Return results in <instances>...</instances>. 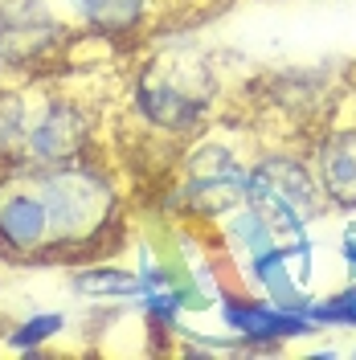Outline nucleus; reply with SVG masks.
I'll return each mask as SVG.
<instances>
[{
	"label": "nucleus",
	"mask_w": 356,
	"mask_h": 360,
	"mask_svg": "<svg viewBox=\"0 0 356 360\" xmlns=\"http://www.w3.org/2000/svg\"><path fill=\"white\" fill-rule=\"evenodd\" d=\"M340 258L356 270V225H348V229L340 233Z\"/></svg>",
	"instance_id": "12"
},
{
	"label": "nucleus",
	"mask_w": 356,
	"mask_h": 360,
	"mask_svg": "<svg viewBox=\"0 0 356 360\" xmlns=\"http://www.w3.org/2000/svg\"><path fill=\"white\" fill-rule=\"evenodd\" d=\"M0 344H4V332H0Z\"/></svg>",
	"instance_id": "14"
},
{
	"label": "nucleus",
	"mask_w": 356,
	"mask_h": 360,
	"mask_svg": "<svg viewBox=\"0 0 356 360\" xmlns=\"http://www.w3.org/2000/svg\"><path fill=\"white\" fill-rule=\"evenodd\" d=\"M312 319L319 328H356V283H348L344 291L315 299Z\"/></svg>",
	"instance_id": "11"
},
{
	"label": "nucleus",
	"mask_w": 356,
	"mask_h": 360,
	"mask_svg": "<svg viewBox=\"0 0 356 360\" xmlns=\"http://www.w3.org/2000/svg\"><path fill=\"white\" fill-rule=\"evenodd\" d=\"M70 287L82 299H139L144 295V278H139V270H127V266L82 262L70 274Z\"/></svg>",
	"instance_id": "9"
},
{
	"label": "nucleus",
	"mask_w": 356,
	"mask_h": 360,
	"mask_svg": "<svg viewBox=\"0 0 356 360\" xmlns=\"http://www.w3.org/2000/svg\"><path fill=\"white\" fill-rule=\"evenodd\" d=\"M58 13H66L94 37H127L148 25L156 0H62Z\"/></svg>",
	"instance_id": "8"
},
{
	"label": "nucleus",
	"mask_w": 356,
	"mask_h": 360,
	"mask_svg": "<svg viewBox=\"0 0 356 360\" xmlns=\"http://www.w3.org/2000/svg\"><path fill=\"white\" fill-rule=\"evenodd\" d=\"M312 172L332 209H356V127L332 131L315 143Z\"/></svg>",
	"instance_id": "7"
},
{
	"label": "nucleus",
	"mask_w": 356,
	"mask_h": 360,
	"mask_svg": "<svg viewBox=\"0 0 356 360\" xmlns=\"http://www.w3.org/2000/svg\"><path fill=\"white\" fill-rule=\"evenodd\" d=\"M0 66H8V21H4V8H0Z\"/></svg>",
	"instance_id": "13"
},
{
	"label": "nucleus",
	"mask_w": 356,
	"mask_h": 360,
	"mask_svg": "<svg viewBox=\"0 0 356 360\" xmlns=\"http://www.w3.org/2000/svg\"><path fill=\"white\" fill-rule=\"evenodd\" d=\"M222 319L234 336L246 340L250 352H270V348H279L283 340H303L319 328L312 315L283 311V307H274L270 299L267 303L254 299L250 291H225L222 295Z\"/></svg>",
	"instance_id": "6"
},
{
	"label": "nucleus",
	"mask_w": 356,
	"mask_h": 360,
	"mask_svg": "<svg viewBox=\"0 0 356 360\" xmlns=\"http://www.w3.org/2000/svg\"><path fill=\"white\" fill-rule=\"evenodd\" d=\"M246 205H254L279 233L299 238L303 225L324 213V193L315 184L312 164L291 160L287 152H270L250 164Z\"/></svg>",
	"instance_id": "3"
},
{
	"label": "nucleus",
	"mask_w": 356,
	"mask_h": 360,
	"mask_svg": "<svg viewBox=\"0 0 356 360\" xmlns=\"http://www.w3.org/2000/svg\"><path fill=\"white\" fill-rule=\"evenodd\" d=\"M132 107L152 131L193 135L213 107V90H209V78H205L201 66L160 58V62L139 70L132 90Z\"/></svg>",
	"instance_id": "2"
},
{
	"label": "nucleus",
	"mask_w": 356,
	"mask_h": 360,
	"mask_svg": "<svg viewBox=\"0 0 356 360\" xmlns=\"http://www.w3.org/2000/svg\"><path fill=\"white\" fill-rule=\"evenodd\" d=\"M53 225L33 164L21 156L0 164V262L8 266H49Z\"/></svg>",
	"instance_id": "1"
},
{
	"label": "nucleus",
	"mask_w": 356,
	"mask_h": 360,
	"mask_svg": "<svg viewBox=\"0 0 356 360\" xmlns=\"http://www.w3.org/2000/svg\"><path fill=\"white\" fill-rule=\"evenodd\" d=\"M250 168L225 143H201L184 160V201L201 217H225L246 201Z\"/></svg>",
	"instance_id": "5"
},
{
	"label": "nucleus",
	"mask_w": 356,
	"mask_h": 360,
	"mask_svg": "<svg viewBox=\"0 0 356 360\" xmlns=\"http://www.w3.org/2000/svg\"><path fill=\"white\" fill-rule=\"evenodd\" d=\"M66 332V315L62 311H42V315H29L21 323H13L4 332V348L13 352H25V356H42V348L49 340H58Z\"/></svg>",
	"instance_id": "10"
},
{
	"label": "nucleus",
	"mask_w": 356,
	"mask_h": 360,
	"mask_svg": "<svg viewBox=\"0 0 356 360\" xmlns=\"http://www.w3.org/2000/svg\"><path fill=\"white\" fill-rule=\"evenodd\" d=\"M98 119L82 98L53 94L37 107L25 103V131H21V160L33 164H58V160L90 156Z\"/></svg>",
	"instance_id": "4"
}]
</instances>
